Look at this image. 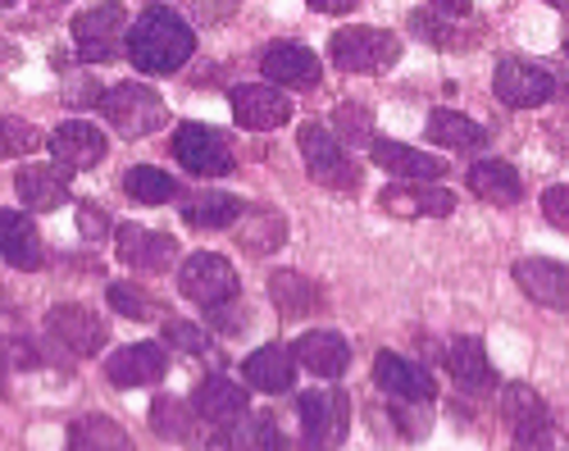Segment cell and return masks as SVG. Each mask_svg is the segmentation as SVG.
I'll return each mask as SVG.
<instances>
[{
	"label": "cell",
	"mask_w": 569,
	"mask_h": 451,
	"mask_svg": "<svg viewBox=\"0 0 569 451\" xmlns=\"http://www.w3.org/2000/svg\"><path fill=\"white\" fill-rule=\"evenodd\" d=\"M197 56V32L182 14L151 6L132 28H128V60L137 73L147 78H169L178 73L187 60Z\"/></svg>",
	"instance_id": "6da1fadb"
},
{
	"label": "cell",
	"mask_w": 569,
	"mask_h": 451,
	"mask_svg": "<svg viewBox=\"0 0 569 451\" xmlns=\"http://www.w3.org/2000/svg\"><path fill=\"white\" fill-rule=\"evenodd\" d=\"M328 60L342 73H388L401 60V37L388 28H338L328 37Z\"/></svg>",
	"instance_id": "7a4b0ae2"
},
{
	"label": "cell",
	"mask_w": 569,
	"mask_h": 451,
	"mask_svg": "<svg viewBox=\"0 0 569 451\" xmlns=\"http://www.w3.org/2000/svg\"><path fill=\"white\" fill-rule=\"evenodd\" d=\"M297 147H301V160H306V173L315 178L319 188L328 192H356L360 188V164L351 160V151L328 132V123H306L297 132Z\"/></svg>",
	"instance_id": "3957f363"
},
{
	"label": "cell",
	"mask_w": 569,
	"mask_h": 451,
	"mask_svg": "<svg viewBox=\"0 0 569 451\" xmlns=\"http://www.w3.org/2000/svg\"><path fill=\"white\" fill-rule=\"evenodd\" d=\"M297 415H301L306 451H333L347 442V429H351V397L342 388H310L297 401Z\"/></svg>",
	"instance_id": "277c9868"
},
{
	"label": "cell",
	"mask_w": 569,
	"mask_h": 451,
	"mask_svg": "<svg viewBox=\"0 0 569 451\" xmlns=\"http://www.w3.org/2000/svg\"><path fill=\"white\" fill-rule=\"evenodd\" d=\"M101 110L119 138H151L156 128L169 123V106L147 82H119L101 97Z\"/></svg>",
	"instance_id": "5b68a950"
},
{
	"label": "cell",
	"mask_w": 569,
	"mask_h": 451,
	"mask_svg": "<svg viewBox=\"0 0 569 451\" xmlns=\"http://www.w3.org/2000/svg\"><path fill=\"white\" fill-rule=\"evenodd\" d=\"M173 160L192 178H223L237 169V151L223 128L210 123H182L173 132Z\"/></svg>",
	"instance_id": "8992f818"
},
{
	"label": "cell",
	"mask_w": 569,
	"mask_h": 451,
	"mask_svg": "<svg viewBox=\"0 0 569 451\" xmlns=\"http://www.w3.org/2000/svg\"><path fill=\"white\" fill-rule=\"evenodd\" d=\"M123 28H128V14L119 0H97V6H87L73 14V41L82 60L91 64H106V60H119L123 51Z\"/></svg>",
	"instance_id": "52a82bcc"
},
{
	"label": "cell",
	"mask_w": 569,
	"mask_h": 451,
	"mask_svg": "<svg viewBox=\"0 0 569 451\" xmlns=\"http://www.w3.org/2000/svg\"><path fill=\"white\" fill-rule=\"evenodd\" d=\"M178 292L187 301L214 310V305L237 297V269L214 251H197V255H187L182 269H178Z\"/></svg>",
	"instance_id": "ba28073f"
},
{
	"label": "cell",
	"mask_w": 569,
	"mask_h": 451,
	"mask_svg": "<svg viewBox=\"0 0 569 451\" xmlns=\"http://www.w3.org/2000/svg\"><path fill=\"white\" fill-rule=\"evenodd\" d=\"M46 338H51L56 347H64L69 355H97L106 347L110 329H106V320L97 310L64 301V305H51V314H46Z\"/></svg>",
	"instance_id": "9c48e42d"
},
{
	"label": "cell",
	"mask_w": 569,
	"mask_h": 451,
	"mask_svg": "<svg viewBox=\"0 0 569 451\" xmlns=\"http://www.w3.org/2000/svg\"><path fill=\"white\" fill-rule=\"evenodd\" d=\"M492 92L510 110H538L556 97V78L542 64H529V60H501L497 78H492Z\"/></svg>",
	"instance_id": "30bf717a"
},
{
	"label": "cell",
	"mask_w": 569,
	"mask_h": 451,
	"mask_svg": "<svg viewBox=\"0 0 569 451\" xmlns=\"http://www.w3.org/2000/svg\"><path fill=\"white\" fill-rule=\"evenodd\" d=\"M228 106H232V119L251 132H273L292 119V101L273 92L269 82H237L228 92Z\"/></svg>",
	"instance_id": "8fae6325"
},
{
	"label": "cell",
	"mask_w": 569,
	"mask_h": 451,
	"mask_svg": "<svg viewBox=\"0 0 569 451\" xmlns=\"http://www.w3.org/2000/svg\"><path fill=\"white\" fill-rule=\"evenodd\" d=\"M169 370V355L160 342H128L119 347L110 360H106V379L119 388V392H137V388H151L160 383Z\"/></svg>",
	"instance_id": "7c38bea8"
},
{
	"label": "cell",
	"mask_w": 569,
	"mask_h": 451,
	"mask_svg": "<svg viewBox=\"0 0 569 451\" xmlns=\"http://www.w3.org/2000/svg\"><path fill=\"white\" fill-rule=\"evenodd\" d=\"M114 247H119V260L137 274H160L178 260V242L160 229H147V223H123L114 233Z\"/></svg>",
	"instance_id": "4fadbf2b"
},
{
	"label": "cell",
	"mask_w": 569,
	"mask_h": 451,
	"mask_svg": "<svg viewBox=\"0 0 569 451\" xmlns=\"http://www.w3.org/2000/svg\"><path fill=\"white\" fill-rule=\"evenodd\" d=\"M46 147H51V160H56L60 169H69V173H78V169H97V164L106 160V151H110L106 132H101V128H91V123H82V119L60 123L51 138H46Z\"/></svg>",
	"instance_id": "5bb4252c"
},
{
	"label": "cell",
	"mask_w": 569,
	"mask_h": 451,
	"mask_svg": "<svg viewBox=\"0 0 569 451\" xmlns=\"http://www.w3.org/2000/svg\"><path fill=\"white\" fill-rule=\"evenodd\" d=\"M260 73L278 87H319L323 69H319V56L310 47H301V41H269V47L260 51Z\"/></svg>",
	"instance_id": "9a60e30c"
},
{
	"label": "cell",
	"mask_w": 569,
	"mask_h": 451,
	"mask_svg": "<svg viewBox=\"0 0 569 451\" xmlns=\"http://www.w3.org/2000/svg\"><path fill=\"white\" fill-rule=\"evenodd\" d=\"M373 383L383 388L392 401H433V392H438L433 374L423 370L419 360L397 355V351H378V360H373Z\"/></svg>",
	"instance_id": "2e32d148"
},
{
	"label": "cell",
	"mask_w": 569,
	"mask_h": 451,
	"mask_svg": "<svg viewBox=\"0 0 569 451\" xmlns=\"http://www.w3.org/2000/svg\"><path fill=\"white\" fill-rule=\"evenodd\" d=\"M378 206L397 219H447L456 210V192L433 183H392L378 192Z\"/></svg>",
	"instance_id": "e0dca14e"
},
{
	"label": "cell",
	"mask_w": 569,
	"mask_h": 451,
	"mask_svg": "<svg viewBox=\"0 0 569 451\" xmlns=\"http://www.w3.org/2000/svg\"><path fill=\"white\" fill-rule=\"evenodd\" d=\"M232 238L247 255L269 260L273 251H282V242H288V219L269 206H242V214L232 223Z\"/></svg>",
	"instance_id": "ac0fdd59"
},
{
	"label": "cell",
	"mask_w": 569,
	"mask_h": 451,
	"mask_svg": "<svg viewBox=\"0 0 569 451\" xmlns=\"http://www.w3.org/2000/svg\"><path fill=\"white\" fill-rule=\"evenodd\" d=\"M292 347H297V351H292L297 365H306V370L319 374V379H342L347 365H351V342H347L342 333H333V329H310V333H301Z\"/></svg>",
	"instance_id": "d6986e66"
},
{
	"label": "cell",
	"mask_w": 569,
	"mask_h": 451,
	"mask_svg": "<svg viewBox=\"0 0 569 451\" xmlns=\"http://www.w3.org/2000/svg\"><path fill=\"white\" fill-rule=\"evenodd\" d=\"M515 283L525 288V297H533L547 310H565L569 305V274H565L560 260H547V255L515 260Z\"/></svg>",
	"instance_id": "ffe728a7"
},
{
	"label": "cell",
	"mask_w": 569,
	"mask_h": 451,
	"mask_svg": "<svg viewBox=\"0 0 569 451\" xmlns=\"http://www.w3.org/2000/svg\"><path fill=\"white\" fill-rule=\"evenodd\" d=\"M369 156H373L378 169L397 173L401 183H433V178L447 173V164H442L438 156L415 151V147H406V142H378V138H373V142H369Z\"/></svg>",
	"instance_id": "44dd1931"
},
{
	"label": "cell",
	"mask_w": 569,
	"mask_h": 451,
	"mask_svg": "<svg viewBox=\"0 0 569 451\" xmlns=\"http://www.w3.org/2000/svg\"><path fill=\"white\" fill-rule=\"evenodd\" d=\"M14 192L28 210H60L69 201V169L60 164H23L14 173Z\"/></svg>",
	"instance_id": "7402d4cb"
},
{
	"label": "cell",
	"mask_w": 569,
	"mask_h": 451,
	"mask_svg": "<svg viewBox=\"0 0 569 451\" xmlns=\"http://www.w3.org/2000/svg\"><path fill=\"white\" fill-rule=\"evenodd\" d=\"M0 255H6V264H14V269H41L46 264V247H41L32 214H23V210L0 214Z\"/></svg>",
	"instance_id": "603a6c76"
},
{
	"label": "cell",
	"mask_w": 569,
	"mask_h": 451,
	"mask_svg": "<svg viewBox=\"0 0 569 451\" xmlns=\"http://www.w3.org/2000/svg\"><path fill=\"white\" fill-rule=\"evenodd\" d=\"M247 401H251L247 383H232V379L214 374V379H206V383L197 388V415H201L206 424L223 429V424H232V420L247 415Z\"/></svg>",
	"instance_id": "cb8c5ba5"
},
{
	"label": "cell",
	"mask_w": 569,
	"mask_h": 451,
	"mask_svg": "<svg viewBox=\"0 0 569 451\" xmlns=\"http://www.w3.org/2000/svg\"><path fill=\"white\" fill-rule=\"evenodd\" d=\"M242 383L256 388V392H288L297 383V360L288 347H260L247 355V365H242Z\"/></svg>",
	"instance_id": "d4e9b609"
},
{
	"label": "cell",
	"mask_w": 569,
	"mask_h": 451,
	"mask_svg": "<svg viewBox=\"0 0 569 451\" xmlns=\"http://www.w3.org/2000/svg\"><path fill=\"white\" fill-rule=\"evenodd\" d=\"M469 192L479 197V201H488V206H501V210H506V206L519 201L525 183H519V173H515L510 160L488 156V160H479V164H469Z\"/></svg>",
	"instance_id": "484cf974"
},
{
	"label": "cell",
	"mask_w": 569,
	"mask_h": 451,
	"mask_svg": "<svg viewBox=\"0 0 569 451\" xmlns=\"http://www.w3.org/2000/svg\"><path fill=\"white\" fill-rule=\"evenodd\" d=\"M465 19H451V14H438V10H415L410 32L423 37L429 47H442V51H469V47H479L483 28H465Z\"/></svg>",
	"instance_id": "4316f807"
},
{
	"label": "cell",
	"mask_w": 569,
	"mask_h": 451,
	"mask_svg": "<svg viewBox=\"0 0 569 451\" xmlns=\"http://www.w3.org/2000/svg\"><path fill=\"white\" fill-rule=\"evenodd\" d=\"M242 206L247 201H237V197H228V192H187V197H178V214H182V223H192V229H232L237 223V214H242Z\"/></svg>",
	"instance_id": "83f0119b"
},
{
	"label": "cell",
	"mask_w": 569,
	"mask_h": 451,
	"mask_svg": "<svg viewBox=\"0 0 569 451\" xmlns=\"http://www.w3.org/2000/svg\"><path fill=\"white\" fill-rule=\"evenodd\" d=\"M447 370L460 388L469 392H479V388H492L497 383V370H492V360H488V347L479 338H451L447 347Z\"/></svg>",
	"instance_id": "f1b7e54d"
},
{
	"label": "cell",
	"mask_w": 569,
	"mask_h": 451,
	"mask_svg": "<svg viewBox=\"0 0 569 451\" xmlns=\"http://www.w3.org/2000/svg\"><path fill=\"white\" fill-rule=\"evenodd\" d=\"M269 301L278 305L282 320H301V314H315L323 305L319 288L297 274V269H278V274H269Z\"/></svg>",
	"instance_id": "f546056e"
},
{
	"label": "cell",
	"mask_w": 569,
	"mask_h": 451,
	"mask_svg": "<svg viewBox=\"0 0 569 451\" xmlns=\"http://www.w3.org/2000/svg\"><path fill=\"white\" fill-rule=\"evenodd\" d=\"M429 142H438V147H447V151H479V147H488V138L492 132L483 128V123H473L469 114H460V110H433L429 114Z\"/></svg>",
	"instance_id": "4dcf8cb0"
},
{
	"label": "cell",
	"mask_w": 569,
	"mask_h": 451,
	"mask_svg": "<svg viewBox=\"0 0 569 451\" xmlns=\"http://www.w3.org/2000/svg\"><path fill=\"white\" fill-rule=\"evenodd\" d=\"M69 451H137V442L110 415H82L69 424Z\"/></svg>",
	"instance_id": "1f68e13d"
},
{
	"label": "cell",
	"mask_w": 569,
	"mask_h": 451,
	"mask_svg": "<svg viewBox=\"0 0 569 451\" xmlns=\"http://www.w3.org/2000/svg\"><path fill=\"white\" fill-rule=\"evenodd\" d=\"M278 420L273 415H256V420H232L219 429V438H210L206 451H278Z\"/></svg>",
	"instance_id": "d6a6232c"
},
{
	"label": "cell",
	"mask_w": 569,
	"mask_h": 451,
	"mask_svg": "<svg viewBox=\"0 0 569 451\" xmlns=\"http://www.w3.org/2000/svg\"><path fill=\"white\" fill-rule=\"evenodd\" d=\"M501 420L510 424V433H529V429H547L551 411L529 383H506L501 388Z\"/></svg>",
	"instance_id": "836d02e7"
},
{
	"label": "cell",
	"mask_w": 569,
	"mask_h": 451,
	"mask_svg": "<svg viewBox=\"0 0 569 451\" xmlns=\"http://www.w3.org/2000/svg\"><path fill=\"white\" fill-rule=\"evenodd\" d=\"M123 197L137 206H164V201H178V183L156 164H132L123 173Z\"/></svg>",
	"instance_id": "e575fe53"
},
{
	"label": "cell",
	"mask_w": 569,
	"mask_h": 451,
	"mask_svg": "<svg viewBox=\"0 0 569 451\" xmlns=\"http://www.w3.org/2000/svg\"><path fill=\"white\" fill-rule=\"evenodd\" d=\"M151 429L164 442H197V411L182 397H156L151 401Z\"/></svg>",
	"instance_id": "d590c367"
},
{
	"label": "cell",
	"mask_w": 569,
	"mask_h": 451,
	"mask_svg": "<svg viewBox=\"0 0 569 451\" xmlns=\"http://www.w3.org/2000/svg\"><path fill=\"white\" fill-rule=\"evenodd\" d=\"M110 305L123 314V320H137V324H151V320H160V314L169 310L156 292H147L141 283H110Z\"/></svg>",
	"instance_id": "8d00e7d4"
},
{
	"label": "cell",
	"mask_w": 569,
	"mask_h": 451,
	"mask_svg": "<svg viewBox=\"0 0 569 451\" xmlns=\"http://www.w3.org/2000/svg\"><path fill=\"white\" fill-rule=\"evenodd\" d=\"M333 132L338 142H351V147H369L373 142V114L365 110V106H351V101H342L338 110H333Z\"/></svg>",
	"instance_id": "74e56055"
},
{
	"label": "cell",
	"mask_w": 569,
	"mask_h": 451,
	"mask_svg": "<svg viewBox=\"0 0 569 451\" xmlns=\"http://www.w3.org/2000/svg\"><path fill=\"white\" fill-rule=\"evenodd\" d=\"M383 420H392V424H397V433H401L406 442H419V438H429V429H433L429 401H392Z\"/></svg>",
	"instance_id": "f35d334b"
},
{
	"label": "cell",
	"mask_w": 569,
	"mask_h": 451,
	"mask_svg": "<svg viewBox=\"0 0 569 451\" xmlns=\"http://www.w3.org/2000/svg\"><path fill=\"white\" fill-rule=\"evenodd\" d=\"M101 97H106L101 78H91L87 69L69 73V78H64V92H60V101H64L69 110H91V106H101Z\"/></svg>",
	"instance_id": "ab89813d"
},
{
	"label": "cell",
	"mask_w": 569,
	"mask_h": 451,
	"mask_svg": "<svg viewBox=\"0 0 569 451\" xmlns=\"http://www.w3.org/2000/svg\"><path fill=\"white\" fill-rule=\"evenodd\" d=\"M0 132H6V151L10 156H32L46 147V138L28 123V119H14V114H0Z\"/></svg>",
	"instance_id": "60d3db41"
},
{
	"label": "cell",
	"mask_w": 569,
	"mask_h": 451,
	"mask_svg": "<svg viewBox=\"0 0 569 451\" xmlns=\"http://www.w3.org/2000/svg\"><path fill=\"white\" fill-rule=\"evenodd\" d=\"M164 342H169V347H178V351H187V355H206V351H210L206 329L187 324V320H169V324H164Z\"/></svg>",
	"instance_id": "b9f144b4"
},
{
	"label": "cell",
	"mask_w": 569,
	"mask_h": 451,
	"mask_svg": "<svg viewBox=\"0 0 569 451\" xmlns=\"http://www.w3.org/2000/svg\"><path fill=\"white\" fill-rule=\"evenodd\" d=\"M210 320H214V329L219 333H247L251 329V314H247V305L242 301H223V305H214V314H210Z\"/></svg>",
	"instance_id": "7bdbcfd3"
},
{
	"label": "cell",
	"mask_w": 569,
	"mask_h": 451,
	"mask_svg": "<svg viewBox=\"0 0 569 451\" xmlns=\"http://www.w3.org/2000/svg\"><path fill=\"white\" fill-rule=\"evenodd\" d=\"M542 214H547V223L551 229H569V188L565 183H556V188H547L542 192Z\"/></svg>",
	"instance_id": "ee69618b"
},
{
	"label": "cell",
	"mask_w": 569,
	"mask_h": 451,
	"mask_svg": "<svg viewBox=\"0 0 569 451\" xmlns=\"http://www.w3.org/2000/svg\"><path fill=\"white\" fill-rule=\"evenodd\" d=\"M510 451H556V429H529V433H515Z\"/></svg>",
	"instance_id": "f6af8a7d"
},
{
	"label": "cell",
	"mask_w": 569,
	"mask_h": 451,
	"mask_svg": "<svg viewBox=\"0 0 569 451\" xmlns=\"http://www.w3.org/2000/svg\"><path fill=\"white\" fill-rule=\"evenodd\" d=\"M78 229H82L87 242H101V238L110 233V219H106L97 206H82V210H78Z\"/></svg>",
	"instance_id": "bcb514c9"
},
{
	"label": "cell",
	"mask_w": 569,
	"mask_h": 451,
	"mask_svg": "<svg viewBox=\"0 0 569 451\" xmlns=\"http://www.w3.org/2000/svg\"><path fill=\"white\" fill-rule=\"evenodd\" d=\"M37 342H28V338H19L14 347H6V355H10V365H19V370H37L41 365V351H32Z\"/></svg>",
	"instance_id": "7dc6e473"
},
{
	"label": "cell",
	"mask_w": 569,
	"mask_h": 451,
	"mask_svg": "<svg viewBox=\"0 0 569 451\" xmlns=\"http://www.w3.org/2000/svg\"><path fill=\"white\" fill-rule=\"evenodd\" d=\"M310 10H319V14H351L360 0H306Z\"/></svg>",
	"instance_id": "c3c4849f"
},
{
	"label": "cell",
	"mask_w": 569,
	"mask_h": 451,
	"mask_svg": "<svg viewBox=\"0 0 569 451\" xmlns=\"http://www.w3.org/2000/svg\"><path fill=\"white\" fill-rule=\"evenodd\" d=\"M438 14H451V19H465L469 14V0H433Z\"/></svg>",
	"instance_id": "681fc988"
},
{
	"label": "cell",
	"mask_w": 569,
	"mask_h": 451,
	"mask_svg": "<svg viewBox=\"0 0 569 451\" xmlns=\"http://www.w3.org/2000/svg\"><path fill=\"white\" fill-rule=\"evenodd\" d=\"M6 374H10V355H6V347H0V383H6Z\"/></svg>",
	"instance_id": "f907efd6"
},
{
	"label": "cell",
	"mask_w": 569,
	"mask_h": 451,
	"mask_svg": "<svg viewBox=\"0 0 569 451\" xmlns=\"http://www.w3.org/2000/svg\"><path fill=\"white\" fill-rule=\"evenodd\" d=\"M547 6H551V10H560V14H565V6H569V0H547Z\"/></svg>",
	"instance_id": "816d5d0a"
},
{
	"label": "cell",
	"mask_w": 569,
	"mask_h": 451,
	"mask_svg": "<svg viewBox=\"0 0 569 451\" xmlns=\"http://www.w3.org/2000/svg\"><path fill=\"white\" fill-rule=\"evenodd\" d=\"M6 156H10V151H6V132H0V160H6Z\"/></svg>",
	"instance_id": "f5cc1de1"
},
{
	"label": "cell",
	"mask_w": 569,
	"mask_h": 451,
	"mask_svg": "<svg viewBox=\"0 0 569 451\" xmlns=\"http://www.w3.org/2000/svg\"><path fill=\"white\" fill-rule=\"evenodd\" d=\"M6 6H14V0H6Z\"/></svg>",
	"instance_id": "db71d44e"
}]
</instances>
